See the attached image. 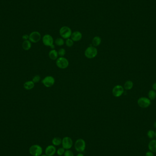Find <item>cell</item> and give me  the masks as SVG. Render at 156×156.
Returning <instances> with one entry per match:
<instances>
[{"instance_id":"cell-14","label":"cell","mask_w":156,"mask_h":156,"mask_svg":"<svg viewBox=\"0 0 156 156\" xmlns=\"http://www.w3.org/2000/svg\"><path fill=\"white\" fill-rule=\"evenodd\" d=\"M35 83L33 81H28L24 84V88L27 90H31L34 87Z\"/></svg>"},{"instance_id":"cell-24","label":"cell","mask_w":156,"mask_h":156,"mask_svg":"<svg viewBox=\"0 0 156 156\" xmlns=\"http://www.w3.org/2000/svg\"><path fill=\"white\" fill-rule=\"evenodd\" d=\"M40 79L41 77L39 75H35V76L33 77L32 81L34 83H39V82L40 81Z\"/></svg>"},{"instance_id":"cell-26","label":"cell","mask_w":156,"mask_h":156,"mask_svg":"<svg viewBox=\"0 0 156 156\" xmlns=\"http://www.w3.org/2000/svg\"><path fill=\"white\" fill-rule=\"evenodd\" d=\"M147 136L149 138H153L155 136V132L153 130H149L147 132Z\"/></svg>"},{"instance_id":"cell-6","label":"cell","mask_w":156,"mask_h":156,"mask_svg":"<svg viewBox=\"0 0 156 156\" xmlns=\"http://www.w3.org/2000/svg\"><path fill=\"white\" fill-rule=\"evenodd\" d=\"M150 99L147 98H140L138 99V105L142 108H146L148 107L151 105Z\"/></svg>"},{"instance_id":"cell-19","label":"cell","mask_w":156,"mask_h":156,"mask_svg":"<svg viewBox=\"0 0 156 156\" xmlns=\"http://www.w3.org/2000/svg\"><path fill=\"white\" fill-rule=\"evenodd\" d=\"M133 86V83L130 80H128L125 82L124 88L126 90H130Z\"/></svg>"},{"instance_id":"cell-28","label":"cell","mask_w":156,"mask_h":156,"mask_svg":"<svg viewBox=\"0 0 156 156\" xmlns=\"http://www.w3.org/2000/svg\"><path fill=\"white\" fill-rule=\"evenodd\" d=\"M64 156H74L73 153L70 150H67L66 151H65L64 153Z\"/></svg>"},{"instance_id":"cell-32","label":"cell","mask_w":156,"mask_h":156,"mask_svg":"<svg viewBox=\"0 0 156 156\" xmlns=\"http://www.w3.org/2000/svg\"><path fill=\"white\" fill-rule=\"evenodd\" d=\"M76 156H84V155L82 153H79V154H77V155Z\"/></svg>"},{"instance_id":"cell-33","label":"cell","mask_w":156,"mask_h":156,"mask_svg":"<svg viewBox=\"0 0 156 156\" xmlns=\"http://www.w3.org/2000/svg\"><path fill=\"white\" fill-rule=\"evenodd\" d=\"M50 48H51L52 49H53L55 48V46L53 44V45H52V46L50 47Z\"/></svg>"},{"instance_id":"cell-35","label":"cell","mask_w":156,"mask_h":156,"mask_svg":"<svg viewBox=\"0 0 156 156\" xmlns=\"http://www.w3.org/2000/svg\"><path fill=\"white\" fill-rule=\"evenodd\" d=\"M155 138H156V130H155Z\"/></svg>"},{"instance_id":"cell-30","label":"cell","mask_w":156,"mask_h":156,"mask_svg":"<svg viewBox=\"0 0 156 156\" xmlns=\"http://www.w3.org/2000/svg\"><path fill=\"white\" fill-rule=\"evenodd\" d=\"M146 156H154V154L152 152H147L146 153Z\"/></svg>"},{"instance_id":"cell-21","label":"cell","mask_w":156,"mask_h":156,"mask_svg":"<svg viewBox=\"0 0 156 156\" xmlns=\"http://www.w3.org/2000/svg\"><path fill=\"white\" fill-rule=\"evenodd\" d=\"M149 99L151 100H154L156 98V92L155 90H151L149 91L148 94Z\"/></svg>"},{"instance_id":"cell-13","label":"cell","mask_w":156,"mask_h":156,"mask_svg":"<svg viewBox=\"0 0 156 156\" xmlns=\"http://www.w3.org/2000/svg\"><path fill=\"white\" fill-rule=\"evenodd\" d=\"M71 38L73 42H78L82 38V34L79 31H75L72 33Z\"/></svg>"},{"instance_id":"cell-20","label":"cell","mask_w":156,"mask_h":156,"mask_svg":"<svg viewBox=\"0 0 156 156\" xmlns=\"http://www.w3.org/2000/svg\"><path fill=\"white\" fill-rule=\"evenodd\" d=\"M62 140H61L60 138H53V139L52 140V143L54 146H59L62 143Z\"/></svg>"},{"instance_id":"cell-5","label":"cell","mask_w":156,"mask_h":156,"mask_svg":"<svg viewBox=\"0 0 156 156\" xmlns=\"http://www.w3.org/2000/svg\"><path fill=\"white\" fill-rule=\"evenodd\" d=\"M56 65L58 68L61 69H65L68 67L69 62L67 59L63 57H61L56 61Z\"/></svg>"},{"instance_id":"cell-18","label":"cell","mask_w":156,"mask_h":156,"mask_svg":"<svg viewBox=\"0 0 156 156\" xmlns=\"http://www.w3.org/2000/svg\"><path fill=\"white\" fill-rule=\"evenodd\" d=\"M101 42V39L99 36L94 37L92 40V44L94 47H97L99 46Z\"/></svg>"},{"instance_id":"cell-15","label":"cell","mask_w":156,"mask_h":156,"mask_svg":"<svg viewBox=\"0 0 156 156\" xmlns=\"http://www.w3.org/2000/svg\"><path fill=\"white\" fill-rule=\"evenodd\" d=\"M148 148L151 152H156V140H153L149 142L148 144Z\"/></svg>"},{"instance_id":"cell-4","label":"cell","mask_w":156,"mask_h":156,"mask_svg":"<svg viewBox=\"0 0 156 156\" xmlns=\"http://www.w3.org/2000/svg\"><path fill=\"white\" fill-rule=\"evenodd\" d=\"M75 150L77 152H82L85 151L86 147V143L84 140L79 139L76 141L74 145Z\"/></svg>"},{"instance_id":"cell-29","label":"cell","mask_w":156,"mask_h":156,"mask_svg":"<svg viewBox=\"0 0 156 156\" xmlns=\"http://www.w3.org/2000/svg\"><path fill=\"white\" fill-rule=\"evenodd\" d=\"M22 38L24 41L28 40V39H29V35L28 34H24L22 36Z\"/></svg>"},{"instance_id":"cell-34","label":"cell","mask_w":156,"mask_h":156,"mask_svg":"<svg viewBox=\"0 0 156 156\" xmlns=\"http://www.w3.org/2000/svg\"><path fill=\"white\" fill-rule=\"evenodd\" d=\"M154 126L155 127V128H156V121H155L154 123Z\"/></svg>"},{"instance_id":"cell-31","label":"cell","mask_w":156,"mask_h":156,"mask_svg":"<svg viewBox=\"0 0 156 156\" xmlns=\"http://www.w3.org/2000/svg\"><path fill=\"white\" fill-rule=\"evenodd\" d=\"M152 88L154 90H156V82L152 85Z\"/></svg>"},{"instance_id":"cell-3","label":"cell","mask_w":156,"mask_h":156,"mask_svg":"<svg viewBox=\"0 0 156 156\" xmlns=\"http://www.w3.org/2000/svg\"><path fill=\"white\" fill-rule=\"evenodd\" d=\"M29 152L33 156H40L42 154V149L39 145H33L30 147Z\"/></svg>"},{"instance_id":"cell-9","label":"cell","mask_w":156,"mask_h":156,"mask_svg":"<svg viewBox=\"0 0 156 156\" xmlns=\"http://www.w3.org/2000/svg\"><path fill=\"white\" fill-rule=\"evenodd\" d=\"M63 147L64 149L68 150L71 148L73 146V141L71 138L68 136L64 137L62 141Z\"/></svg>"},{"instance_id":"cell-11","label":"cell","mask_w":156,"mask_h":156,"mask_svg":"<svg viewBox=\"0 0 156 156\" xmlns=\"http://www.w3.org/2000/svg\"><path fill=\"white\" fill-rule=\"evenodd\" d=\"M42 42L44 45L48 47H51L53 44V38L49 34L44 35L42 38Z\"/></svg>"},{"instance_id":"cell-10","label":"cell","mask_w":156,"mask_h":156,"mask_svg":"<svg viewBox=\"0 0 156 156\" xmlns=\"http://www.w3.org/2000/svg\"><path fill=\"white\" fill-rule=\"evenodd\" d=\"M124 92V88L120 85H116L112 90L113 95L116 97H120L123 94Z\"/></svg>"},{"instance_id":"cell-23","label":"cell","mask_w":156,"mask_h":156,"mask_svg":"<svg viewBox=\"0 0 156 156\" xmlns=\"http://www.w3.org/2000/svg\"><path fill=\"white\" fill-rule=\"evenodd\" d=\"M73 43H74V42L71 39H70V38L67 39L65 42L66 45L68 47H71L73 46Z\"/></svg>"},{"instance_id":"cell-8","label":"cell","mask_w":156,"mask_h":156,"mask_svg":"<svg viewBox=\"0 0 156 156\" xmlns=\"http://www.w3.org/2000/svg\"><path fill=\"white\" fill-rule=\"evenodd\" d=\"M55 83V79L53 76H48L42 79V83L46 87L53 86Z\"/></svg>"},{"instance_id":"cell-2","label":"cell","mask_w":156,"mask_h":156,"mask_svg":"<svg viewBox=\"0 0 156 156\" xmlns=\"http://www.w3.org/2000/svg\"><path fill=\"white\" fill-rule=\"evenodd\" d=\"M72 30L67 26H64L59 30V34L61 37L64 39H69L72 35Z\"/></svg>"},{"instance_id":"cell-27","label":"cell","mask_w":156,"mask_h":156,"mask_svg":"<svg viewBox=\"0 0 156 156\" xmlns=\"http://www.w3.org/2000/svg\"><path fill=\"white\" fill-rule=\"evenodd\" d=\"M65 151L64 149L62 147V148H59L58 149L57 151V153L59 156H62L63 154H64Z\"/></svg>"},{"instance_id":"cell-22","label":"cell","mask_w":156,"mask_h":156,"mask_svg":"<svg viewBox=\"0 0 156 156\" xmlns=\"http://www.w3.org/2000/svg\"><path fill=\"white\" fill-rule=\"evenodd\" d=\"M55 43L58 46H63L64 43V39L63 38H58L55 40Z\"/></svg>"},{"instance_id":"cell-17","label":"cell","mask_w":156,"mask_h":156,"mask_svg":"<svg viewBox=\"0 0 156 156\" xmlns=\"http://www.w3.org/2000/svg\"><path fill=\"white\" fill-rule=\"evenodd\" d=\"M31 42L29 40H25L22 44V47L24 50L28 51L31 48Z\"/></svg>"},{"instance_id":"cell-7","label":"cell","mask_w":156,"mask_h":156,"mask_svg":"<svg viewBox=\"0 0 156 156\" xmlns=\"http://www.w3.org/2000/svg\"><path fill=\"white\" fill-rule=\"evenodd\" d=\"M41 35L39 32L34 31L29 35V40L33 43H37L40 40Z\"/></svg>"},{"instance_id":"cell-1","label":"cell","mask_w":156,"mask_h":156,"mask_svg":"<svg viewBox=\"0 0 156 156\" xmlns=\"http://www.w3.org/2000/svg\"><path fill=\"white\" fill-rule=\"evenodd\" d=\"M97 49L94 46H90L86 48L85 52V57L88 59H93L97 56Z\"/></svg>"},{"instance_id":"cell-25","label":"cell","mask_w":156,"mask_h":156,"mask_svg":"<svg viewBox=\"0 0 156 156\" xmlns=\"http://www.w3.org/2000/svg\"><path fill=\"white\" fill-rule=\"evenodd\" d=\"M58 53L59 55L61 57H63L66 53V51L64 48H60L59 50V51L58 52Z\"/></svg>"},{"instance_id":"cell-12","label":"cell","mask_w":156,"mask_h":156,"mask_svg":"<svg viewBox=\"0 0 156 156\" xmlns=\"http://www.w3.org/2000/svg\"><path fill=\"white\" fill-rule=\"evenodd\" d=\"M56 149L55 147L53 145H49L46 147L45 153L48 156H53L55 154Z\"/></svg>"},{"instance_id":"cell-36","label":"cell","mask_w":156,"mask_h":156,"mask_svg":"<svg viewBox=\"0 0 156 156\" xmlns=\"http://www.w3.org/2000/svg\"><path fill=\"white\" fill-rule=\"evenodd\" d=\"M40 156H48L47 155H41Z\"/></svg>"},{"instance_id":"cell-16","label":"cell","mask_w":156,"mask_h":156,"mask_svg":"<svg viewBox=\"0 0 156 156\" xmlns=\"http://www.w3.org/2000/svg\"><path fill=\"white\" fill-rule=\"evenodd\" d=\"M48 55L50 59L53 60H55L56 59H57L59 56L58 52L55 49H52L49 52Z\"/></svg>"}]
</instances>
